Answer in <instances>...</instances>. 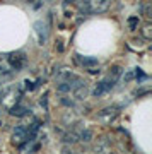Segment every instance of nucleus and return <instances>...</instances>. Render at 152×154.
I'll return each mask as SVG.
<instances>
[{
	"label": "nucleus",
	"mask_w": 152,
	"mask_h": 154,
	"mask_svg": "<svg viewBox=\"0 0 152 154\" xmlns=\"http://www.w3.org/2000/svg\"><path fill=\"white\" fill-rule=\"evenodd\" d=\"M34 34H36V38H38V43L44 45V41L48 38V31H46V26H44L41 21H38L34 24Z\"/></svg>",
	"instance_id": "obj_7"
},
{
	"label": "nucleus",
	"mask_w": 152,
	"mask_h": 154,
	"mask_svg": "<svg viewBox=\"0 0 152 154\" xmlns=\"http://www.w3.org/2000/svg\"><path fill=\"white\" fill-rule=\"evenodd\" d=\"M75 60L81 63V65H84V67H96V65H99V62L96 60V58H86V57H82L81 58V55H75Z\"/></svg>",
	"instance_id": "obj_12"
},
{
	"label": "nucleus",
	"mask_w": 152,
	"mask_h": 154,
	"mask_svg": "<svg viewBox=\"0 0 152 154\" xmlns=\"http://www.w3.org/2000/svg\"><path fill=\"white\" fill-rule=\"evenodd\" d=\"M128 24H130L132 29H135L137 24H138V17H130V19H128Z\"/></svg>",
	"instance_id": "obj_22"
},
{
	"label": "nucleus",
	"mask_w": 152,
	"mask_h": 154,
	"mask_svg": "<svg viewBox=\"0 0 152 154\" xmlns=\"http://www.w3.org/2000/svg\"><path fill=\"white\" fill-rule=\"evenodd\" d=\"M142 14H144L145 19H150V17H152V5H150V2L144 4V7H142Z\"/></svg>",
	"instance_id": "obj_18"
},
{
	"label": "nucleus",
	"mask_w": 152,
	"mask_h": 154,
	"mask_svg": "<svg viewBox=\"0 0 152 154\" xmlns=\"http://www.w3.org/2000/svg\"><path fill=\"white\" fill-rule=\"evenodd\" d=\"M5 62L9 63V67H11L14 72H19L27 65V57H26L24 51H12V53L7 55Z\"/></svg>",
	"instance_id": "obj_1"
},
{
	"label": "nucleus",
	"mask_w": 152,
	"mask_h": 154,
	"mask_svg": "<svg viewBox=\"0 0 152 154\" xmlns=\"http://www.w3.org/2000/svg\"><path fill=\"white\" fill-rule=\"evenodd\" d=\"M60 103H62V105H65V106H68V108H74V106H75V103H74L72 99H67V96H62Z\"/></svg>",
	"instance_id": "obj_20"
},
{
	"label": "nucleus",
	"mask_w": 152,
	"mask_h": 154,
	"mask_svg": "<svg viewBox=\"0 0 152 154\" xmlns=\"http://www.w3.org/2000/svg\"><path fill=\"white\" fill-rule=\"evenodd\" d=\"M142 36L145 39H152V24L150 22H147V24H144V28L140 29Z\"/></svg>",
	"instance_id": "obj_17"
},
{
	"label": "nucleus",
	"mask_w": 152,
	"mask_h": 154,
	"mask_svg": "<svg viewBox=\"0 0 152 154\" xmlns=\"http://www.w3.org/2000/svg\"><path fill=\"white\" fill-rule=\"evenodd\" d=\"M94 149H96V152H109L111 151V142L108 139H99Z\"/></svg>",
	"instance_id": "obj_11"
},
{
	"label": "nucleus",
	"mask_w": 152,
	"mask_h": 154,
	"mask_svg": "<svg viewBox=\"0 0 152 154\" xmlns=\"http://www.w3.org/2000/svg\"><path fill=\"white\" fill-rule=\"evenodd\" d=\"M2 125H4V123H2V122H0V127H2Z\"/></svg>",
	"instance_id": "obj_23"
},
{
	"label": "nucleus",
	"mask_w": 152,
	"mask_h": 154,
	"mask_svg": "<svg viewBox=\"0 0 152 154\" xmlns=\"http://www.w3.org/2000/svg\"><path fill=\"white\" fill-rule=\"evenodd\" d=\"M77 9L81 12H84V14H87L89 11V0H79V4H77Z\"/></svg>",
	"instance_id": "obj_19"
},
{
	"label": "nucleus",
	"mask_w": 152,
	"mask_h": 154,
	"mask_svg": "<svg viewBox=\"0 0 152 154\" xmlns=\"http://www.w3.org/2000/svg\"><path fill=\"white\" fill-rule=\"evenodd\" d=\"M109 9V0H89V11L94 14H104Z\"/></svg>",
	"instance_id": "obj_6"
},
{
	"label": "nucleus",
	"mask_w": 152,
	"mask_h": 154,
	"mask_svg": "<svg viewBox=\"0 0 152 154\" xmlns=\"http://www.w3.org/2000/svg\"><path fill=\"white\" fill-rule=\"evenodd\" d=\"M9 113H11L12 116H26L27 113H29V110H27V106H24L21 103V101H17L16 105H12L11 108H9Z\"/></svg>",
	"instance_id": "obj_9"
},
{
	"label": "nucleus",
	"mask_w": 152,
	"mask_h": 154,
	"mask_svg": "<svg viewBox=\"0 0 152 154\" xmlns=\"http://www.w3.org/2000/svg\"><path fill=\"white\" fill-rule=\"evenodd\" d=\"M133 79H135V70H128L125 75H123V81H125V82H130Z\"/></svg>",
	"instance_id": "obj_21"
},
{
	"label": "nucleus",
	"mask_w": 152,
	"mask_h": 154,
	"mask_svg": "<svg viewBox=\"0 0 152 154\" xmlns=\"http://www.w3.org/2000/svg\"><path fill=\"white\" fill-rule=\"evenodd\" d=\"M63 142L65 144H75L79 142V134L75 130H70V132L63 134Z\"/></svg>",
	"instance_id": "obj_14"
},
{
	"label": "nucleus",
	"mask_w": 152,
	"mask_h": 154,
	"mask_svg": "<svg viewBox=\"0 0 152 154\" xmlns=\"http://www.w3.org/2000/svg\"><path fill=\"white\" fill-rule=\"evenodd\" d=\"M121 72H123V70H121V67H120V65H113L111 69H109V75L108 77L113 81V82H116L120 77H121Z\"/></svg>",
	"instance_id": "obj_15"
},
{
	"label": "nucleus",
	"mask_w": 152,
	"mask_h": 154,
	"mask_svg": "<svg viewBox=\"0 0 152 154\" xmlns=\"http://www.w3.org/2000/svg\"><path fill=\"white\" fill-rule=\"evenodd\" d=\"M113 84H114V82L108 77L106 81H101V82H99L98 86H96V89H94V93H93V94L96 96V98H101V96H103L104 93H108L109 89L113 88Z\"/></svg>",
	"instance_id": "obj_8"
},
{
	"label": "nucleus",
	"mask_w": 152,
	"mask_h": 154,
	"mask_svg": "<svg viewBox=\"0 0 152 154\" xmlns=\"http://www.w3.org/2000/svg\"><path fill=\"white\" fill-rule=\"evenodd\" d=\"M75 122H79V116L74 115V111H67L65 115H63V123H65L67 127H70V125H75Z\"/></svg>",
	"instance_id": "obj_13"
},
{
	"label": "nucleus",
	"mask_w": 152,
	"mask_h": 154,
	"mask_svg": "<svg viewBox=\"0 0 152 154\" xmlns=\"http://www.w3.org/2000/svg\"><path fill=\"white\" fill-rule=\"evenodd\" d=\"M19 98H21V89H16V88H9L0 93V103L5 110H9L12 105H16Z\"/></svg>",
	"instance_id": "obj_2"
},
{
	"label": "nucleus",
	"mask_w": 152,
	"mask_h": 154,
	"mask_svg": "<svg viewBox=\"0 0 152 154\" xmlns=\"http://www.w3.org/2000/svg\"><path fill=\"white\" fill-rule=\"evenodd\" d=\"M27 139H29V135H27V130L24 128V127H16L14 130H12V137H11V140H12V144L16 146V147H19V146H22V144L26 142Z\"/></svg>",
	"instance_id": "obj_5"
},
{
	"label": "nucleus",
	"mask_w": 152,
	"mask_h": 154,
	"mask_svg": "<svg viewBox=\"0 0 152 154\" xmlns=\"http://www.w3.org/2000/svg\"><path fill=\"white\" fill-rule=\"evenodd\" d=\"M118 106H108V108H103V110L98 113V120L103 123V125H111L116 116H118Z\"/></svg>",
	"instance_id": "obj_3"
},
{
	"label": "nucleus",
	"mask_w": 152,
	"mask_h": 154,
	"mask_svg": "<svg viewBox=\"0 0 152 154\" xmlns=\"http://www.w3.org/2000/svg\"><path fill=\"white\" fill-rule=\"evenodd\" d=\"M91 139H93V132L89 128H82V132L79 134V140H82V142H91Z\"/></svg>",
	"instance_id": "obj_16"
},
{
	"label": "nucleus",
	"mask_w": 152,
	"mask_h": 154,
	"mask_svg": "<svg viewBox=\"0 0 152 154\" xmlns=\"http://www.w3.org/2000/svg\"><path fill=\"white\" fill-rule=\"evenodd\" d=\"M72 94H74V98H75L77 101H84V99L87 98V94H89V88H87L86 81L79 79L75 82V86H74V89H72Z\"/></svg>",
	"instance_id": "obj_4"
},
{
	"label": "nucleus",
	"mask_w": 152,
	"mask_h": 154,
	"mask_svg": "<svg viewBox=\"0 0 152 154\" xmlns=\"http://www.w3.org/2000/svg\"><path fill=\"white\" fill-rule=\"evenodd\" d=\"M12 74H14V70L9 67V63L7 62H0V81L2 82L4 81H9L12 77Z\"/></svg>",
	"instance_id": "obj_10"
}]
</instances>
